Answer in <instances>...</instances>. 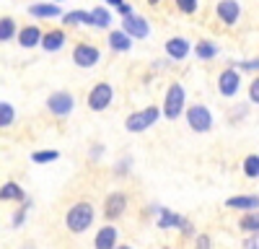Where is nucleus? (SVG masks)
I'll use <instances>...</instances> for the list:
<instances>
[{
  "instance_id": "a211bd4d",
  "label": "nucleus",
  "mask_w": 259,
  "mask_h": 249,
  "mask_svg": "<svg viewBox=\"0 0 259 249\" xmlns=\"http://www.w3.org/2000/svg\"><path fill=\"white\" fill-rule=\"evenodd\" d=\"M89 24L91 26H109V11L99 6L94 13H89Z\"/></svg>"
},
{
  "instance_id": "0eeeda50",
  "label": "nucleus",
  "mask_w": 259,
  "mask_h": 249,
  "mask_svg": "<svg viewBox=\"0 0 259 249\" xmlns=\"http://www.w3.org/2000/svg\"><path fill=\"white\" fill-rule=\"evenodd\" d=\"M73 60H75V65H80V68H91V65H96V60H99V50L89 47V45H78L75 52H73Z\"/></svg>"
},
{
  "instance_id": "72a5a7b5",
  "label": "nucleus",
  "mask_w": 259,
  "mask_h": 249,
  "mask_svg": "<svg viewBox=\"0 0 259 249\" xmlns=\"http://www.w3.org/2000/svg\"><path fill=\"white\" fill-rule=\"evenodd\" d=\"M24 213H26V211H18V216H16V221H13L16 226H21V221H24Z\"/></svg>"
},
{
  "instance_id": "f8f14e48",
  "label": "nucleus",
  "mask_w": 259,
  "mask_h": 249,
  "mask_svg": "<svg viewBox=\"0 0 259 249\" xmlns=\"http://www.w3.org/2000/svg\"><path fill=\"white\" fill-rule=\"evenodd\" d=\"M114 244H117V228L104 226L96 234V249H114Z\"/></svg>"
},
{
  "instance_id": "39448f33",
  "label": "nucleus",
  "mask_w": 259,
  "mask_h": 249,
  "mask_svg": "<svg viewBox=\"0 0 259 249\" xmlns=\"http://www.w3.org/2000/svg\"><path fill=\"white\" fill-rule=\"evenodd\" d=\"M109 101H112V86L109 83H99V86H94L91 96H89V107L94 112H101L109 107Z\"/></svg>"
},
{
  "instance_id": "f704fd0d",
  "label": "nucleus",
  "mask_w": 259,
  "mask_h": 249,
  "mask_svg": "<svg viewBox=\"0 0 259 249\" xmlns=\"http://www.w3.org/2000/svg\"><path fill=\"white\" fill-rule=\"evenodd\" d=\"M117 249H130V246H117Z\"/></svg>"
},
{
  "instance_id": "423d86ee",
  "label": "nucleus",
  "mask_w": 259,
  "mask_h": 249,
  "mask_svg": "<svg viewBox=\"0 0 259 249\" xmlns=\"http://www.w3.org/2000/svg\"><path fill=\"white\" fill-rule=\"evenodd\" d=\"M47 107L52 109V114L65 117V114H70V112H73V96H70V94H65V91H57V94L50 96Z\"/></svg>"
},
{
  "instance_id": "6e6552de",
  "label": "nucleus",
  "mask_w": 259,
  "mask_h": 249,
  "mask_svg": "<svg viewBox=\"0 0 259 249\" xmlns=\"http://www.w3.org/2000/svg\"><path fill=\"white\" fill-rule=\"evenodd\" d=\"M124 36H138V39H145L148 36V24H145V18L140 16H127L124 18Z\"/></svg>"
},
{
  "instance_id": "7c9ffc66",
  "label": "nucleus",
  "mask_w": 259,
  "mask_h": 249,
  "mask_svg": "<svg viewBox=\"0 0 259 249\" xmlns=\"http://www.w3.org/2000/svg\"><path fill=\"white\" fill-rule=\"evenodd\" d=\"M249 96H251V101L256 104L259 101V80L254 78V83H251V89H249Z\"/></svg>"
},
{
  "instance_id": "1a4fd4ad",
  "label": "nucleus",
  "mask_w": 259,
  "mask_h": 249,
  "mask_svg": "<svg viewBox=\"0 0 259 249\" xmlns=\"http://www.w3.org/2000/svg\"><path fill=\"white\" fill-rule=\"evenodd\" d=\"M124 205H127V200H124V195H122V192L109 195V197H106V202H104L106 218H117V216H122V213H124Z\"/></svg>"
},
{
  "instance_id": "4468645a",
  "label": "nucleus",
  "mask_w": 259,
  "mask_h": 249,
  "mask_svg": "<svg viewBox=\"0 0 259 249\" xmlns=\"http://www.w3.org/2000/svg\"><path fill=\"white\" fill-rule=\"evenodd\" d=\"M39 39H41V45H45L47 52H55V50H60V47L65 45V34H62V31H50V34L39 36Z\"/></svg>"
},
{
  "instance_id": "5701e85b",
  "label": "nucleus",
  "mask_w": 259,
  "mask_h": 249,
  "mask_svg": "<svg viewBox=\"0 0 259 249\" xmlns=\"http://www.w3.org/2000/svg\"><path fill=\"white\" fill-rule=\"evenodd\" d=\"M13 117H16V112H13L11 104L0 101V128H8V124L13 122Z\"/></svg>"
},
{
  "instance_id": "9d476101",
  "label": "nucleus",
  "mask_w": 259,
  "mask_h": 249,
  "mask_svg": "<svg viewBox=\"0 0 259 249\" xmlns=\"http://www.w3.org/2000/svg\"><path fill=\"white\" fill-rule=\"evenodd\" d=\"M218 86H221L223 96H233L236 91H239V73H236V70H223Z\"/></svg>"
},
{
  "instance_id": "f257e3e1",
  "label": "nucleus",
  "mask_w": 259,
  "mask_h": 249,
  "mask_svg": "<svg viewBox=\"0 0 259 249\" xmlns=\"http://www.w3.org/2000/svg\"><path fill=\"white\" fill-rule=\"evenodd\" d=\"M91 221H94V208H91L89 202H78V205H73L70 211H68V218H65L68 228H70V231H75V234L85 231V228L91 226Z\"/></svg>"
},
{
  "instance_id": "20e7f679",
  "label": "nucleus",
  "mask_w": 259,
  "mask_h": 249,
  "mask_svg": "<svg viewBox=\"0 0 259 249\" xmlns=\"http://www.w3.org/2000/svg\"><path fill=\"white\" fill-rule=\"evenodd\" d=\"M187 119H189V128L197 133H207L212 128V114L205 107H200V104H194L192 109H187Z\"/></svg>"
},
{
  "instance_id": "2f4dec72",
  "label": "nucleus",
  "mask_w": 259,
  "mask_h": 249,
  "mask_svg": "<svg viewBox=\"0 0 259 249\" xmlns=\"http://www.w3.org/2000/svg\"><path fill=\"white\" fill-rule=\"evenodd\" d=\"M197 249H210V239L207 236H200L197 239Z\"/></svg>"
},
{
  "instance_id": "f3484780",
  "label": "nucleus",
  "mask_w": 259,
  "mask_h": 249,
  "mask_svg": "<svg viewBox=\"0 0 259 249\" xmlns=\"http://www.w3.org/2000/svg\"><path fill=\"white\" fill-rule=\"evenodd\" d=\"M226 205L228 208H239V211H251V208L259 205V200L256 197H231V200H226Z\"/></svg>"
},
{
  "instance_id": "473e14b6",
  "label": "nucleus",
  "mask_w": 259,
  "mask_h": 249,
  "mask_svg": "<svg viewBox=\"0 0 259 249\" xmlns=\"http://www.w3.org/2000/svg\"><path fill=\"white\" fill-rule=\"evenodd\" d=\"M244 249H256V236H249V239L244 241Z\"/></svg>"
},
{
  "instance_id": "ddd939ff",
  "label": "nucleus",
  "mask_w": 259,
  "mask_h": 249,
  "mask_svg": "<svg viewBox=\"0 0 259 249\" xmlns=\"http://www.w3.org/2000/svg\"><path fill=\"white\" fill-rule=\"evenodd\" d=\"M218 16L226 21V24H236L239 21V3H231V0H223V3H218Z\"/></svg>"
},
{
  "instance_id": "9b49d317",
  "label": "nucleus",
  "mask_w": 259,
  "mask_h": 249,
  "mask_svg": "<svg viewBox=\"0 0 259 249\" xmlns=\"http://www.w3.org/2000/svg\"><path fill=\"white\" fill-rule=\"evenodd\" d=\"M166 52L174 57V60H182V57H187V52H189V42L182 39V36L168 39V42H166Z\"/></svg>"
},
{
  "instance_id": "a878e982",
  "label": "nucleus",
  "mask_w": 259,
  "mask_h": 249,
  "mask_svg": "<svg viewBox=\"0 0 259 249\" xmlns=\"http://www.w3.org/2000/svg\"><path fill=\"white\" fill-rule=\"evenodd\" d=\"M31 13H34V16H47V18H50V16H57L60 8H57V6H31Z\"/></svg>"
},
{
  "instance_id": "c85d7f7f",
  "label": "nucleus",
  "mask_w": 259,
  "mask_h": 249,
  "mask_svg": "<svg viewBox=\"0 0 259 249\" xmlns=\"http://www.w3.org/2000/svg\"><path fill=\"white\" fill-rule=\"evenodd\" d=\"M177 6H179L184 13H194V11H197V3H194V0H177Z\"/></svg>"
},
{
  "instance_id": "dca6fc26",
  "label": "nucleus",
  "mask_w": 259,
  "mask_h": 249,
  "mask_svg": "<svg viewBox=\"0 0 259 249\" xmlns=\"http://www.w3.org/2000/svg\"><path fill=\"white\" fill-rule=\"evenodd\" d=\"M109 45H112L117 52H124V50L133 47V42H130V36H124L122 31H112V34H109Z\"/></svg>"
},
{
  "instance_id": "4be33fe9",
  "label": "nucleus",
  "mask_w": 259,
  "mask_h": 249,
  "mask_svg": "<svg viewBox=\"0 0 259 249\" xmlns=\"http://www.w3.org/2000/svg\"><path fill=\"white\" fill-rule=\"evenodd\" d=\"M194 52H197L202 60H210V57H215V55H218V47H215L212 42H200V45L194 47Z\"/></svg>"
},
{
  "instance_id": "c756f323",
  "label": "nucleus",
  "mask_w": 259,
  "mask_h": 249,
  "mask_svg": "<svg viewBox=\"0 0 259 249\" xmlns=\"http://www.w3.org/2000/svg\"><path fill=\"white\" fill-rule=\"evenodd\" d=\"M109 6H117V11L124 13V16H133V8H130L127 3H122V0H109Z\"/></svg>"
},
{
  "instance_id": "393cba45",
  "label": "nucleus",
  "mask_w": 259,
  "mask_h": 249,
  "mask_svg": "<svg viewBox=\"0 0 259 249\" xmlns=\"http://www.w3.org/2000/svg\"><path fill=\"white\" fill-rule=\"evenodd\" d=\"M244 172H246V177H256L259 174V158H256V153L244 161Z\"/></svg>"
},
{
  "instance_id": "aec40b11",
  "label": "nucleus",
  "mask_w": 259,
  "mask_h": 249,
  "mask_svg": "<svg viewBox=\"0 0 259 249\" xmlns=\"http://www.w3.org/2000/svg\"><path fill=\"white\" fill-rule=\"evenodd\" d=\"M16 34V21L13 18H0V42H8Z\"/></svg>"
},
{
  "instance_id": "f03ea898",
  "label": "nucleus",
  "mask_w": 259,
  "mask_h": 249,
  "mask_svg": "<svg viewBox=\"0 0 259 249\" xmlns=\"http://www.w3.org/2000/svg\"><path fill=\"white\" fill-rule=\"evenodd\" d=\"M156 119H158V109H156V107H148V109H143V112L130 114L124 124H127L130 133H143V130H148Z\"/></svg>"
},
{
  "instance_id": "b1692460",
  "label": "nucleus",
  "mask_w": 259,
  "mask_h": 249,
  "mask_svg": "<svg viewBox=\"0 0 259 249\" xmlns=\"http://www.w3.org/2000/svg\"><path fill=\"white\" fill-rule=\"evenodd\" d=\"M65 24H89V13H85V11H73V13H65Z\"/></svg>"
},
{
  "instance_id": "7ed1b4c3",
  "label": "nucleus",
  "mask_w": 259,
  "mask_h": 249,
  "mask_svg": "<svg viewBox=\"0 0 259 249\" xmlns=\"http://www.w3.org/2000/svg\"><path fill=\"white\" fill-rule=\"evenodd\" d=\"M184 109V89L179 86V83H174L168 91H166V104H163V112L168 119H177Z\"/></svg>"
},
{
  "instance_id": "2eb2a0df",
  "label": "nucleus",
  "mask_w": 259,
  "mask_h": 249,
  "mask_svg": "<svg viewBox=\"0 0 259 249\" xmlns=\"http://www.w3.org/2000/svg\"><path fill=\"white\" fill-rule=\"evenodd\" d=\"M18 42H21V47H34L36 42H39V29H36V26H26V29H21Z\"/></svg>"
},
{
  "instance_id": "6ab92c4d",
  "label": "nucleus",
  "mask_w": 259,
  "mask_h": 249,
  "mask_svg": "<svg viewBox=\"0 0 259 249\" xmlns=\"http://www.w3.org/2000/svg\"><path fill=\"white\" fill-rule=\"evenodd\" d=\"M24 197V192H21V187L16 182H8L3 190H0V200H21Z\"/></svg>"
},
{
  "instance_id": "cd10ccee",
  "label": "nucleus",
  "mask_w": 259,
  "mask_h": 249,
  "mask_svg": "<svg viewBox=\"0 0 259 249\" xmlns=\"http://www.w3.org/2000/svg\"><path fill=\"white\" fill-rule=\"evenodd\" d=\"M57 156H60L57 151H41V153H34L31 158H34L36 163H45V161H55Z\"/></svg>"
},
{
  "instance_id": "412c9836",
  "label": "nucleus",
  "mask_w": 259,
  "mask_h": 249,
  "mask_svg": "<svg viewBox=\"0 0 259 249\" xmlns=\"http://www.w3.org/2000/svg\"><path fill=\"white\" fill-rule=\"evenodd\" d=\"M184 218H179L177 213H171V211H161V218H158V226L161 228H168V226H182Z\"/></svg>"
},
{
  "instance_id": "bb28decb",
  "label": "nucleus",
  "mask_w": 259,
  "mask_h": 249,
  "mask_svg": "<svg viewBox=\"0 0 259 249\" xmlns=\"http://www.w3.org/2000/svg\"><path fill=\"white\" fill-rule=\"evenodd\" d=\"M241 228H244V231H249L251 236H256V228H259V221H256V216H244V221H241Z\"/></svg>"
}]
</instances>
